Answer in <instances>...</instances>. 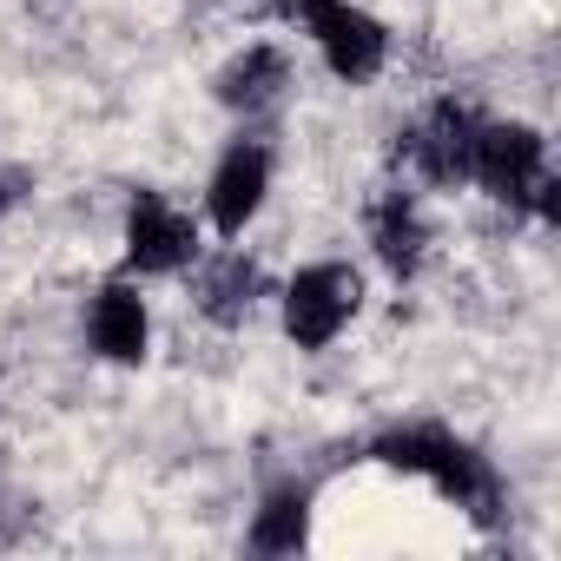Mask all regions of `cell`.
Masks as SVG:
<instances>
[{
  "label": "cell",
  "mask_w": 561,
  "mask_h": 561,
  "mask_svg": "<svg viewBox=\"0 0 561 561\" xmlns=\"http://www.w3.org/2000/svg\"><path fill=\"white\" fill-rule=\"evenodd\" d=\"M364 305V277L351 264H311L285 285V337L298 351H324Z\"/></svg>",
  "instance_id": "obj_1"
},
{
  "label": "cell",
  "mask_w": 561,
  "mask_h": 561,
  "mask_svg": "<svg viewBox=\"0 0 561 561\" xmlns=\"http://www.w3.org/2000/svg\"><path fill=\"white\" fill-rule=\"evenodd\" d=\"M469 179L489 192V198H508V205H541L548 211V172H541V139L528 126H476V152H469Z\"/></svg>",
  "instance_id": "obj_2"
},
{
  "label": "cell",
  "mask_w": 561,
  "mask_h": 561,
  "mask_svg": "<svg viewBox=\"0 0 561 561\" xmlns=\"http://www.w3.org/2000/svg\"><path fill=\"white\" fill-rule=\"evenodd\" d=\"M377 456L390 462V469H410V476H436L443 482V495H456V502H476L482 515H489V502H495V482H489V469L462 449V443H449V436H436V430H403V436H383L377 443Z\"/></svg>",
  "instance_id": "obj_3"
},
{
  "label": "cell",
  "mask_w": 561,
  "mask_h": 561,
  "mask_svg": "<svg viewBox=\"0 0 561 561\" xmlns=\"http://www.w3.org/2000/svg\"><path fill=\"white\" fill-rule=\"evenodd\" d=\"M192 257H198V225L172 198L139 192L133 211H126V264L146 271V277H159V271H179Z\"/></svg>",
  "instance_id": "obj_4"
},
{
  "label": "cell",
  "mask_w": 561,
  "mask_h": 561,
  "mask_svg": "<svg viewBox=\"0 0 561 561\" xmlns=\"http://www.w3.org/2000/svg\"><path fill=\"white\" fill-rule=\"evenodd\" d=\"M305 27H311V41L324 47V60H331L337 80H370V73L383 67V54H390V34H383L364 8H344V0H311V8H305Z\"/></svg>",
  "instance_id": "obj_5"
},
{
  "label": "cell",
  "mask_w": 561,
  "mask_h": 561,
  "mask_svg": "<svg viewBox=\"0 0 561 561\" xmlns=\"http://www.w3.org/2000/svg\"><path fill=\"white\" fill-rule=\"evenodd\" d=\"M264 192H271V152H264V146H231V152L218 159V172H211L205 211H211V225H218L225 238H238V231L257 218Z\"/></svg>",
  "instance_id": "obj_6"
},
{
  "label": "cell",
  "mask_w": 561,
  "mask_h": 561,
  "mask_svg": "<svg viewBox=\"0 0 561 561\" xmlns=\"http://www.w3.org/2000/svg\"><path fill=\"white\" fill-rule=\"evenodd\" d=\"M87 337L106 364H139L146 357V337H152V318H146V298L133 285H100L93 311H87Z\"/></svg>",
  "instance_id": "obj_7"
},
{
  "label": "cell",
  "mask_w": 561,
  "mask_h": 561,
  "mask_svg": "<svg viewBox=\"0 0 561 561\" xmlns=\"http://www.w3.org/2000/svg\"><path fill=\"white\" fill-rule=\"evenodd\" d=\"M476 113L469 106H456V100H443L416 133H410V159L423 165V179H436V185H449V179H469V152H476Z\"/></svg>",
  "instance_id": "obj_8"
},
{
  "label": "cell",
  "mask_w": 561,
  "mask_h": 561,
  "mask_svg": "<svg viewBox=\"0 0 561 561\" xmlns=\"http://www.w3.org/2000/svg\"><path fill=\"white\" fill-rule=\"evenodd\" d=\"M251 305H257V264H251L244 251L211 257L205 277H198V311H205L211 324H244Z\"/></svg>",
  "instance_id": "obj_9"
},
{
  "label": "cell",
  "mask_w": 561,
  "mask_h": 561,
  "mask_svg": "<svg viewBox=\"0 0 561 561\" xmlns=\"http://www.w3.org/2000/svg\"><path fill=\"white\" fill-rule=\"evenodd\" d=\"M277 93H285V60H277L271 47H244V54L225 67V80H218V100H225V106H244V113L271 106Z\"/></svg>",
  "instance_id": "obj_10"
},
{
  "label": "cell",
  "mask_w": 561,
  "mask_h": 561,
  "mask_svg": "<svg viewBox=\"0 0 561 561\" xmlns=\"http://www.w3.org/2000/svg\"><path fill=\"white\" fill-rule=\"evenodd\" d=\"M370 238H377V257L397 264V271H410V264L423 257V225H416V211H410L403 192H390V198L370 211Z\"/></svg>",
  "instance_id": "obj_11"
},
{
  "label": "cell",
  "mask_w": 561,
  "mask_h": 561,
  "mask_svg": "<svg viewBox=\"0 0 561 561\" xmlns=\"http://www.w3.org/2000/svg\"><path fill=\"white\" fill-rule=\"evenodd\" d=\"M251 541H257V548H271V554L298 548V541H305V495H298V489L271 495V502H264V515H257V528H251Z\"/></svg>",
  "instance_id": "obj_12"
},
{
  "label": "cell",
  "mask_w": 561,
  "mask_h": 561,
  "mask_svg": "<svg viewBox=\"0 0 561 561\" xmlns=\"http://www.w3.org/2000/svg\"><path fill=\"white\" fill-rule=\"evenodd\" d=\"M0 205H14V192H8V179H0Z\"/></svg>",
  "instance_id": "obj_13"
}]
</instances>
